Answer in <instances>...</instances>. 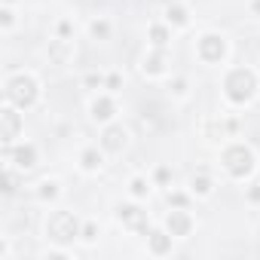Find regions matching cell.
<instances>
[{"label": "cell", "mask_w": 260, "mask_h": 260, "mask_svg": "<svg viewBox=\"0 0 260 260\" xmlns=\"http://www.w3.org/2000/svg\"><path fill=\"white\" fill-rule=\"evenodd\" d=\"M4 193H7V196L16 193V178H13V172H4Z\"/></svg>", "instance_id": "25"}, {"label": "cell", "mask_w": 260, "mask_h": 260, "mask_svg": "<svg viewBox=\"0 0 260 260\" xmlns=\"http://www.w3.org/2000/svg\"><path fill=\"white\" fill-rule=\"evenodd\" d=\"M89 110H92V119H95V122H110L113 113H116V104H113L110 95H98Z\"/></svg>", "instance_id": "11"}, {"label": "cell", "mask_w": 260, "mask_h": 260, "mask_svg": "<svg viewBox=\"0 0 260 260\" xmlns=\"http://www.w3.org/2000/svg\"><path fill=\"white\" fill-rule=\"evenodd\" d=\"M80 220L71 214V211H52L49 217H46V236L52 239V242H58V245H68V242H74L77 236H80Z\"/></svg>", "instance_id": "4"}, {"label": "cell", "mask_w": 260, "mask_h": 260, "mask_svg": "<svg viewBox=\"0 0 260 260\" xmlns=\"http://www.w3.org/2000/svg\"><path fill=\"white\" fill-rule=\"evenodd\" d=\"M58 193H61V190H58V181H43L40 190H37V199H40V202H55Z\"/></svg>", "instance_id": "18"}, {"label": "cell", "mask_w": 260, "mask_h": 260, "mask_svg": "<svg viewBox=\"0 0 260 260\" xmlns=\"http://www.w3.org/2000/svg\"><path fill=\"white\" fill-rule=\"evenodd\" d=\"M116 220H119L125 230H132V233H147V211H141V208L132 205V202L116 205Z\"/></svg>", "instance_id": "6"}, {"label": "cell", "mask_w": 260, "mask_h": 260, "mask_svg": "<svg viewBox=\"0 0 260 260\" xmlns=\"http://www.w3.org/2000/svg\"><path fill=\"white\" fill-rule=\"evenodd\" d=\"M220 162H223V169L230 172V178H236V181H245V178L254 175V169H257L254 150L245 147V144H230V147L220 153Z\"/></svg>", "instance_id": "2"}, {"label": "cell", "mask_w": 260, "mask_h": 260, "mask_svg": "<svg viewBox=\"0 0 260 260\" xmlns=\"http://www.w3.org/2000/svg\"><path fill=\"white\" fill-rule=\"evenodd\" d=\"M37 98H40V83L31 74H16L7 83V101L16 107H31L37 104Z\"/></svg>", "instance_id": "3"}, {"label": "cell", "mask_w": 260, "mask_h": 260, "mask_svg": "<svg viewBox=\"0 0 260 260\" xmlns=\"http://www.w3.org/2000/svg\"><path fill=\"white\" fill-rule=\"evenodd\" d=\"M128 190H132V196H135V199H144V196L150 193V187H147V181H144V178H132Z\"/></svg>", "instance_id": "20"}, {"label": "cell", "mask_w": 260, "mask_h": 260, "mask_svg": "<svg viewBox=\"0 0 260 260\" xmlns=\"http://www.w3.org/2000/svg\"><path fill=\"white\" fill-rule=\"evenodd\" d=\"M248 196H251V199H254V202H260V184H257V187H254V190H251V193H248Z\"/></svg>", "instance_id": "30"}, {"label": "cell", "mask_w": 260, "mask_h": 260, "mask_svg": "<svg viewBox=\"0 0 260 260\" xmlns=\"http://www.w3.org/2000/svg\"><path fill=\"white\" fill-rule=\"evenodd\" d=\"M86 86H104V80L95 77V74H89V77H86Z\"/></svg>", "instance_id": "29"}, {"label": "cell", "mask_w": 260, "mask_h": 260, "mask_svg": "<svg viewBox=\"0 0 260 260\" xmlns=\"http://www.w3.org/2000/svg\"><path fill=\"white\" fill-rule=\"evenodd\" d=\"M0 16H4V19H0V22H4V28H13V10H10V4L0 10Z\"/></svg>", "instance_id": "26"}, {"label": "cell", "mask_w": 260, "mask_h": 260, "mask_svg": "<svg viewBox=\"0 0 260 260\" xmlns=\"http://www.w3.org/2000/svg\"><path fill=\"white\" fill-rule=\"evenodd\" d=\"M141 71H144V74H150V77H159V74L166 71V55H162V49H156V46H153V52L144 58Z\"/></svg>", "instance_id": "14"}, {"label": "cell", "mask_w": 260, "mask_h": 260, "mask_svg": "<svg viewBox=\"0 0 260 260\" xmlns=\"http://www.w3.org/2000/svg\"><path fill=\"white\" fill-rule=\"evenodd\" d=\"M196 55L205 61V64H217L226 58V40L220 34H202L196 40Z\"/></svg>", "instance_id": "5"}, {"label": "cell", "mask_w": 260, "mask_h": 260, "mask_svg": "<svg viewBox=\"0 0 260 260\" xmlns=\"http://www.w3.org/2000/svg\"><path fill=\"white\" fill-rule=\"evenodd\" d=\"M169 205L172 208H187V193H169Z\"/></svg>", "instance_id": "23"}, {"label": "cell", "mask_w": 260, "mask_h": 260, "mask_svg": "<svg viewBox=\"0 0 260 260\" xmlns=\"http://www.w3.org/2000/svg\"><path fill=\"white\" fill-rule=\"evenodd\" d=\"M257 92V74L251 68H233L223 80V95L233 104H248Z\"/></svg>", "instance_id": "1"}, {"label": "cell", "mask_w": 260, "mask_h": 260, "mask_svg": "<svg viewBox=\"0 0 260 260\" xmlns=\"http://www.w3.org/2000/svg\"><path fill=\"white\" fill-rule=\"evenodd\" d=\"M166 230H169L175 239L190 236V230H193V217L187 214V208H175V211H169V217H166Z\"/></svg>", "instance_id": "9"}, {"label": "cell", "mask_w": 260, "mask_h": 260, "mask_svg": "<svg viewBox=\"0 0 260 260\" xmlns=\"http://www.w3.org/2000/svg\"><path fill=\"white\" fill-rule=\"evenodd\" d=\"M7 4H13V0H7Z\"/></svg>", "instance_id": "32"}, {"label": "cell", "mask_w": 260, "mask_h": 260, "mask_svg": "<svg viewBox=\"0 0 260 260\" xmlns=\"http://www.w3.org/2000/svg\"><path fill=\"white\" fill-rule=\"evenodd\" d=\"M101 153H98V147H86L83 153H80V166L86 169V172H98L101 169Z\"/></svg>", "instance_id": "16"}, {"label": "cell", "mask_w": 260, "mask_h": 260, "mask_svg": "<svg viewBox=\"0 0 260 260\" xmlns=\"http://www.w3.org/2000/svg\"><path fill=\"white\" fill-rule=\"evenodd\" d=\"M104 86H107L110 92H119V89H122V77H119V74H110V77H104Z\"/></svg>", "instance_id": "22"}, {"label": "cell", "mask_w": 260, "mask_h": 260, "mask_svg": "<svg viewBox=\"0 0 260 260\" xmlns=\"http://www.w3.org/2000/svg\"><path fill=\"white\" fill-rule=\"evenodd\" d=\"M251 13H254V16H260V0H251Z\"/></svg>", "instance_id": "31"}, {"label": "cell", "mask_w": 260, "mask_h": 260, "mask_svg": "<svg viewBox=\"0 0 260 260\" xmlns=\"http://www.w3.org/2000/svg\"><path fill=\"white\" fill-rule=\"evenodd\" d=\"M89 31H92L95 40H107V37H110V25H107L104 19H95V22L89 25Z\"/></svg>", "instance_id": "19"}, {"label": "cell", "mask_w": 260, "mask_h": 260, "mask_svg": "<svg viewBox=\"0 0 260 260\" xmlns=\"http://www.w3.org/2000/svg\"><path fill=\"white\" fill-rule=\"evenodd\" d=\"M80 236H83L86 242H95V239H98V223H95V220H89V223H83V230H80Z\"/></svg>", "instance_id": "21"}, {"label": "cell", "mask_w": 260, "mask_h": 260, "mask_svg": "<svg viewBox=\"0 0 260 260\" xmlns=\"http://www.w3.org/2000/svg\"><path fill=\"white\" fill-rule=\"evenodd\" d=\"M190 190H193L196 196H211V190H214V181L208 178V172H199V175H193V181H190Z\"/></svg>", "instance_id": "15"}, {"label": "cell", "mask_w": 260, "mask_h": 260, "mask_svg": "<svg viewBox=\"0 0 260 260\" xmlns=\"http://www.w3.org/2000/svg\"><path fill=\"white\" fill-rule=\"evenodd\" d=\"M153 181H156V184H169V181H172V172H169L166 166H159L156 175H153Z\"/></svg>", "instance_id": "24"}, {"label": "cell", "mask_w": 260, "mask_h": 260, "mask_svg": "<svg viewBox=\"0 0 260 260\" xmlns=\"http://www.w3.org/2000/svg\"><path fill=\"white\" fill-rule=\"evenodd\" d=\"M71 31H74V28H71V22H58V37H61V40H68V37H71Z\"/></svg>", "instance_id": "28"}, {"label": "cell", "mask_w": 260, "mask_h": 260, "mask_svg": "<svg viewBox=\"0 0 260 260\" xmlns=\"http://www.w3.org/2000/svg\"><path fill=\"white\" fill-rule=\"evenodd\" d=\"M4 153H7V159H10V162L19 169V172H28V169H34V166H37V147H34V144L7 147Z\"/></svg>", "instance_id": "8"}, {"label": "cell", "mask_w": 260, "mask_h": 260, "mask_svg": "<svg viewBox=\"0 0 260 260\" xmlns=\"http://www.w3.org/2000/svg\"><path fill=\"white\" fill-rule=\"evenodd\" d=\"M19 132H22V116L16 113V104L4 107V110H0V141L10 147L19 138Z\"/></svg>", "instance_id": "7"}, {"label": "cell", "mask_w": 260, "mask_h": 260, "mask_svg": "<svg viewBox=\"0 0 260 260\" xmlns=\"http://www.w3.org/2000/svg\"><path fill=\"white\" fill-rule=\"evenodd\" d=\"M172 92H175V95H187V80H181V77H178V80L172 83Z\"/></svg>", "instance_id": "27"}, {"label": "cell", "mask_w": 260, "mask_h": 260, "mask_svg": "<svg viewBox=\"0 0 260 260\" xmlns=\"http://www.w3.org/2000/svg\"><path fill=\"white\" fill-rule=\"evenodd\" d=\"M166 22H169L172 28H187V25H190V13H187V7H181V4H169V7H166Z\"/></svg>", "instance_id": "13"}, {"label": "cell", "mask_w": 260, "mask_h": 260, "mask_svg": "<svg viewBox=\"0 0 260 260\" xmlns=\"http://www.w3.org/2000/svg\"><path fill=\"white\" fill-rule=\"evenodd\" d=\"M169 40H172L169 25H150V43H153L156 49H166V46H169Z\"/></svg>", "instance_id": "17"}, {"label": "cell", "mask_w": 260, "mask_h": 260, "mask_svg": "<svg viewBox=\"0 0 260 260\" xmlns=\"http://www.w3.org/2000/svg\"><path fill=\"white\" fill-rule=\"evenodd\" d=\"M125 141H128V132L122 125H107L104 128V135H101V150H107V153H119L122 147H125Z\"/></svg>", "instance_id": "10"}, {"label": "cell", "mask_w": 260, "mask_h": 260, "mask_svg": "<svg viewBox=\"0 0 260 260\" xmlns=\"http://www.w3.org/2000/svg\"><path fill=\"white\" fill-rule=\"evenodd\" d=\"M172 233L169 230H147V245L153 254H169L172 251Z\"/></svg>", "instance_id": "12"}]
</instances>
